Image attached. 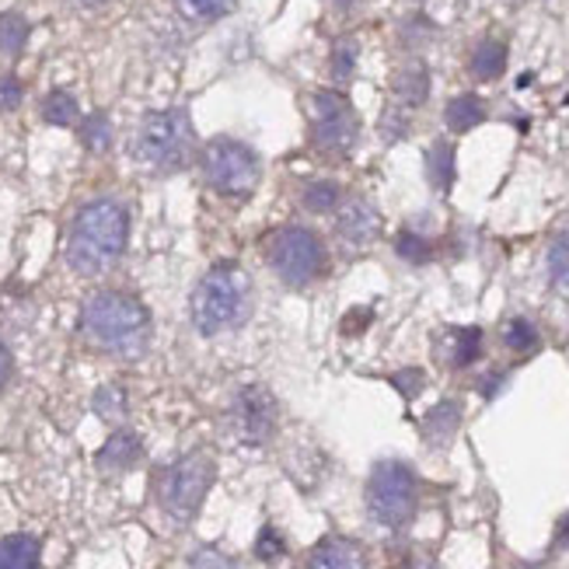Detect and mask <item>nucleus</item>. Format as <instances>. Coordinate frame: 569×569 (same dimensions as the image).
I'll return each instance as SVG.
<instances>
[{
	"label": "nucleus",
	"instance_id": "obj_1",
	"mask_svg": "<svg viewBox=\"0 0 569 569\" xmlns=\"http://www.w3.org/2000/svg\"><path fill=\"white\" fill-rule=\"evenodd\" d=\"M256 308V287L252 277L244 273L238 262H217L210 273L196 283L189 315L192 326L203 336H220V332H234L249 321Z\"/></svg>",
	"mask_w": 569,
	"mask_h": 569
},
{
	"label": "nucleus",
	"instance_id": "obj_2",
	"mask_svg": "<svg viewBox=\"0 0 569 569\" xmlns=\"http://www.w3.org/2000/svg\"><path fill=\"white\" fill-rule=\"evenodd\" d=\"M130 238V217L112 200L88 203L70 224L67 262L84 277H98L122 256Z\"/></svg>",
	"mask_w": 569,
	"mask_h": 569
},
{
	"label": "nucleus",
	"instance_id": "obj_3",
	"mask_svg": "<svg viewBox=\"0 0 569 569\" xmlns=\"http://www.w3.org/2000/svg\"><path fill=\"white\" fill-rule=\"evenodd\" d=\"M81 326L94 346L122 357H137L147 346V339H151V315H147V308L137 297L119 290H102L88 297V305L81 311Z\"/></svg>",
	"mask_w": 569,
	"mask_h": 569
},
{
	"label": "nucleus",
	"instance_id": "obj_4",
	"mask_svg": "<svg viewBox=\"0 0 569 569\" xmlns=\"http://www.w3.org/2000/svg\"><path fill=\"white\" fill-rule=\"evenodd\" d=\"M196 133L186 109H164L143 116L137 133V158L151 171H179L192 161Z\"/></svg>",
	"mask_w": 569,
	"mask_h": 569
},
{
	"label": "nucleus",
	"instance_id": "obj_5",
	"mask_svg": "<svg viewBox=\"0 0 569 569\" xmlns=\"http://www.w3.org/2000/svg\"><path fill=\"white\" fill-rule=\"evenodd\" d=\"M266 259L287 287H308L326 277V266H329V252H326V244H321V238L297 224L277 228L266 238Z\"/></svg>",
	"mask_w": 569,
	"mask_h": 569
},
{
	"label": "nucleus",
	"instance_id": "obj_6",
	"mask_svg": "<svg viewBox=\"0 0 569 569\" xmlns=\"http://www.w3.org/2000/svg\"><path fill=\"white\" fill-rule=\"evenodd\" d=\"M213 476H217V465L207 451H192V455L179 458L176 465H168L158 479L161 510L168 517H176V521H192L207 500Z\"/></svg>",
	"mask_w": 569,
	"mask_h": 569
},
{
	"label": "nucleus",
	"instance_id": "obj_7",
	"mask_svg": "<svg viewBox=\"0 0 569 569\" xmlns=\"http://www.w3.org/2000/svg\"><path fill=\"white\" fill-rule=\"evenodd\" d=\"M419 486L412 468L402 461H378L367 479V513L381 528H402L416 513Z\"/></svg>",
	"mask_w": 569,
	"mask_h": 569
},
{
	"label": "nucleus",
	"instance_id": "obj_8",
	"mask_svg": "<svg viewBox=\"0 0 569 569\" xmlns=\"http://www.w3.org/2000/svg\"><path fill=\"white\" fill-rule=\"evenodd\" d=\"M203 176L207 182L224 196H249L259 186V154L249 143L234 137H217L203 151Z\"/></svg>",
	"mask_w": 569,
	"mask_h": 569
},
{
	"label": "nucleus",
	"instance_id": "obj_9",
	"mask_svg": "<svg viewBox=\"0 0 569 569\" xmlns=\"http://www.w3.org/2000/svg\"><path fill=\"white\" fill-rule=\"evenodd\" d=\"M228 419H231V430H234L238 440H244V443H266L269 437L277 433V419H280L273 391L262 388V385H244L234 395V402L228 409Z\"/></svg>",
	"mask_w": 569,
	"mask_h": 569
},
{
	"label": "nucleus",
	"instance_id": "obj_10",
	"mask_svg": "<svg viewBox=\"0 0 569 569\" xmlns=\"http://www.w3.org/2000/svg\"><path fill=\"white\" fill-rule=\"evenodd\" d=\"M315 122H311V137L321 151H350L357 140V112L339 91H318L315 94Z\"/></svg>",
	"mask_w": 569,
	"mask_h": 569
},
{
	"label": "nucleus",
	"instance_id": "obj_11",
	"mask_svg": "<svg viewBox=\"0 0 569 569\" xmlns=\"http://www.w3.org/2000/svg\"><path fill=\"white\" fill-rule=\"evenodd\" d=\"M336 234L350 244V249H367V244H375V238L381 234V217L370 203L353 200L342 207V213L336 220Z\"/></svg>",
	"mask_w": 569,
	"mask_h": 569
},
{
	"label": "nucleus",
	"instance_id": "obj_12",
	"mask_svg": "<svg viewBox=\"0 0 569 569\" xmlns=\"http://www.w3.org/2000/svg\"><path fill=\"white\" fill-rule=\"evenodd\" d=\"M308 569H367V559H363L360 546H353V541H346V538H326L311 552Z\"/></svg>",
	"mask_w": 569,
	"mask_h": 569
},
{
	"label": "nucleus",
	"instance_id": "obj_13",
	"mask_svg": "<svg viewBox=\"0 0 569 569\" xmlns=\"http://www.w3.org/2000/svg\"><path fill=\"white\" fill-rule=\"evenodd\" d=\"M140 455H143L140 437L130 430H119L106 440V448L98 451V468H102V472H127V468L140 461Z\"/></svg>",
	"mask_w": 569,
	"mask_h": 569
},
{
	"label": "nucleus",
	"instance_id": "obj_14",
	"mask_svg": "<svg viewBox=\"0 0 569 569\" xmlns=\"http://www.w3.org/2000/svg\"><path fill=\"white\" fill-rule=\"evenodd\" d=\"M458 427H461V406L458 402H440L423 419V437L433 443V448H443V443H451Z\"/></svg>",
	"mask_w": 569,
	"mask_h": 569
},
{
	"label": "nucleus",
	"instance_id": "obj_15",
	"mask_svg": "<svg viewBox=\"0 0 569 569\" xmlns=\"http://www.w3.org/2000/svg\"><path fill=\"white\" fill-rule=\"evenodd\" d=\"M0 569H39V541L32 535L0 538Z\"/></svg>",
	"mask_w": 569,
	"mask_h": 569
},
{
	"label": "nucleus",
	"instance_id": "obj_16",
	"mask_svg": "<svg viewBox=\"0 0 569 569\" xmlns=\"http://www.w3.org/2000/svg\"><path fill=\"white\" fill-rule=\"evenodd\" d=\"M482 119H486V106L479 94H458L448 102V109H443V122H448L455 133L476 130Z\"/></svg>",
	"mask_w": 569,
	"mask_h": 569
},
{
	"label": "nucleus",
	"instance_id": "obj_17",
	"mask_svg": "<svg viewBox=\"0 0 569 569\" xmlns=\"http://www.w3.org/2000/svg\"><path fill=\"white\" fill-rule=\"evenodd\" d=\"M482 353V329H451L448 332V363L451 367H468V363H476Z\"/></svg>",
	"mask_w": 569,
	"mask_h": 569
},
{
	"label": "nucleus",
	"instance_id": "obj_18",
	"mask_svg": "<svg viewBox=\"0 0 569 569\" xmlns=\"http://www.w3.org/2000/svg\"><path fill=\"white\" fill-rule=\"evenodd\" d=\"M427 176L437 192H448L455 182V147L448 140H437L427 154Z\"/></svg>",
	"mask_w": 569,
	"mask_h": 569
},
{
	"label": "nucleus",
	"instance_id": "obj_19",
	"mask_svg": "<svg viewBox=\"0 0 569 569\" xmlns=\"http://www.w3.org/2000/svg\"><path fill=\"white\" fill-rule=\"evenodd\" d=\"M503 67H507V46L503 42L486 39L472 53V73L479 81H497L503 73Z\"/></svg>",
	"mask_w": 569,
	"mask_h": 569
},
{
	"label": "nucleus",
	"instance_id": "obj_20",
	"mask_svg": "<svg viewBox=\"0 0 569 569\" xmlns=\"http://www.w3.org/2000/svg\"><path fill=\"white\" fill-rule=\"evenodd\" d=\"M427 91H430V78H427L423 63H412L399 73V78H395V94H399L406 106H423Z\"/></svg>",
	"mask_w": 569,
	"mask_h": 569
},
{
	"label": "nucleus",
	"instance_id": "obj_21",
	"mask_svg": "<svg viewBox=\"0 0 569 569\" xmlns=\"http://www.w3.org/2000/svg\"><path fill=\"white\" fill-rule=\"evenodd\" d=\"M42 119L53 122V127H73V119H78V98L70 91H49V98L42 102Z\"/></svg>",
	"mask_w": 569,
	"mask_h": 569
},
{
	"label": "nucleus",
	"instance_id": "obj_22",
	"mask_svg": "<svg viewBox=\"0 0 569 569\" xmlns=\"http://www.w3.org/2000/svg\"><path fill=\"white\" fill-rule=\"evenodd\" d=\"M24 42H29V21H24L21 14H0V53L8 57H18Z\"/></svg>",
	"mask_w": 569,
	"mask_h": 569
},
{
	"label": "nucleus",
	"instance_id": "obj_23",
	"mask_svg": "<svg viewBox=\"0 0 569 569\" xmlns=\"http://www.w3.org/2000/svg\"><path fill=\"white\" fill-rule=\"evenodd\" d=\"M339 186L336 182H311V186H305V192H301V203L311 210V213H332L336 207H339Z\"/></svg>",
	"mask_w": 569,
	"mask_h": 569
},
{
	"label": "nucleus",
	"instance_id": "obj_24",
	"mask_svg": "<svg viewBox=\"0 0 569 569\" xmlns=\"http://www.w3.org/2000/svg\"><path fill=\"white\" fill-rule=\"evenodd\" d=\"M503 342H507V350H513V353H531V350H538V329L531 326L528 318H513V321H507V329H503Z\"/></svg>",
	"mask_w": 569,
	"mask_h": 569
},
{
	"label": "nucleus",
	"instance_id": "obj_25",
	"mask_svg": "<svg viewBox=\"0 0 569 569\" xmlns=\"http://www.w3.org/2000/svg\"><path fill=\"white\" fill-rule=\"evenodd\" d=\"M81 140H84L88 151H94V154L109 151V147H112V127H109V119L102 112L88 116L84 127H81Z\"/></svg>",
	"mask_w": 569,
	"mask_h": 569
},
{
	"label": "nucleus",
	"instance_id": "obj_26",
	"mask_svg": "<svg viewBox=\"0 0 569 569\" xmlns=\"http://www.w3.org/2000/svg\"><path fill=\"white\" fill-rule=\"evenodd\" d=\"M94 412L102 416V419H109V423L122 419V412H127V395H122V388H116V385L98 388V395H94Z\"/></svg>",
	"mask_w": 569,
	"mask_h": 569
},
{
	"label": "nucleus",
	"instance_id": "obj_27",
	"mask_svg": "<svg viewBox=\"0 0 569 569\" xmlns=\"http://www.w3.org/2000/svg\"><path fill=\"white\" fill-rule=\"evenodd\" d=\"M395 252H399V256H402L406 262H412V266H423V262H430V256H433V244H430L427 238L412 234V231H402L399 241H395Z\"/></svg>",
	"mask_w": 569,
	"mask_h": 569
},
{
	"label": "nucleus",
	"instance_id": "obj_28",
	"mask_svg": "<svg viewBox=\"0 0 569 569\" xmlns=\"http://www.w3.org/2000/svg\"><path fill=\"white\" fill-rule=\"evenodd\" d=\"M179 11L189 14V18H200V21H210V18H220L234 8V0H176Z\"/></svg>",
	"mask_w": 569,
	"mask_h": 569
},
{
	"label": "nucleus",
	"instance_id": "obj_29",
	"mask_svg": "<svg viewBox=\"0 0 569 569\" xmlns=\"http://www.w3.org/2000/svg\"><path fill=\"white\" fill-rule=\"evenodd\" d=\"M549 269H552V280L569 287V231L556 234L552 249H549Z\"/></svg>",
	"mask_w": 569,
	"mask_h": 569
},
{
	"label": "nucleus",
	"instance_id": "obj_30",
	"mask_svg": "<svg viewBox=\"0 0 569 569\" xmlns=\"http://www.w3.org/2000/svg\"><path fill=\"white\" fill-rule=\"evenodd\" d=\"M283 552H287L283 535L277 528H262L259 538H256V556L266 559V562H277V559H283Z\"/></svg>",
	"mask_w": 569,
	"mask_h": 569
},
{
	"label": "nucleus",
	"instance_id": "obj_31",
	"mask_svg": "<svg viewBox=\"0 0 569 569\" xmlns=\"http://www.w3.org/2000/svg\"><path fill=\"white\" fill-rule=\"evenodd\" d=\"M357 67V42H339L336 53H332V73L339 81H346Z\"/></svg>",
	"mask_w": 569,
	"mask_h": 569
},
{
	"label": "nucleus",
	"instance_id": "obj_32",
	"mask_svg": "<svg viewBox=\"0 0 569 569\" xmlns=\"http://www.w3.org/2000/svg\"><path fill=\"white\" fill-rule=\"evenodd\" d=\"M423 381H427V378H423V370H416V367H412V370H399V375L391 378V385L399 388V391L406 395V399H416V395L423 391Z\"/></svg>",
	"mask_w": 569,
	"mask_h": 569
},
{
	"label": "nucleus",
	"instance_id": "obj_33",
	"mask_svg": "<svg viewBox=\"0 0 569 569\" xmlns=\"http://www.w3.org/2000/svg\"><path fill=\"white\" fill-rule=\"evenodd\" d=\"M21 94H24V88H21V81L14 78V73L0 78V112H11L21 102Z\"/></svg>",
	"mask_w": 569,
	"mask_h": 569
},
{
	"label": "nucleus",
	"instance_id": "obj_34",
	"mask_svg": "<svg viewBox=\"0 0 569 569\" xmlns=\"http://www.w3.org/2000/svg\"><path fill=\"white\" fill-rule=\"evenodd\" d=\"M189 569H234V562L224 556V552H217V549H203V552H196Z\"/></svg>",
	"mask_w": 569,
	"mask_h": 569
},
{
	"label": "nucleus",
	"instance_id": "obj_35",
	"mask_svg": "<svg viewBox=\"0 0 569 569\" xmlns=\"http://www.w3.org/2000/svg\"><path fill=\"white\" fill-rule=\"evenodd\" d=\"M503 385V375H489L486 381H482V395L486 399H492V395H497V388Z\"/></svg>",
	"mask_w": 569,
	"mask_h": 569
},
{
	"label": "nucleus",
	"instance_id": "obj_36",
	"mask_svg": "<svg viewBox=\"0 0 569 569\" xmlns=\"http://www.w3.org/2000/svg\"><path fill=\"white\" fill-rule=\"evenodd\" d=\"M8 375H11V353L4 350V346H0V388H4Z\"/></svg>",
	"mask_w": 569,
	"mask_h": 569
},
{
	"label": "nucleus",
	"instance_id": "obj_37",
	"mask_svg": "<svg viewBox=\"0 0 569 569\" xmlns=\"http://www.w3.org/2000/svg\"><path fill=\"white\" fill-rule=\"evenodd\" d=\"M559 546H562V549H569V513L559 521Z\"/></svg>",
	"mask_w": 569,
	"mask_h": 569
},
{
	"label": "nucleus",
	"instance_id": "obj_38",
	"mask_svg": "<svg viewBox=\"0 0 569 569\" xmlns=\"http://www.w3.org/2000/svg\"><path fill=\"white\" fill-rule=\"evenodd\" d=\"M399 569H437L430 559H409V562H402Z\"/></svg>",
	"mask_w": 569,
	"mask_h": 569
},
{
	"label": "nucleus",
	"instance_id": "obj_39",
	"mask_svg": "<svg viewBox=\"0 0 569 569\" xmlns=\"http://www.w3.org/2000/svg\"><path fill=\"white\" fill-rule=\"evenodd\" d=\"M88 4H94V0H88Z\"/></svg>",
	"mask_w": 569,
	"mask_h": 569
}]
</instances>
